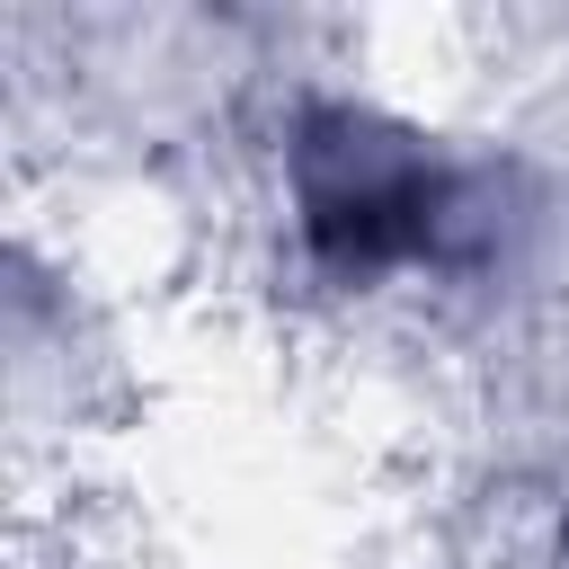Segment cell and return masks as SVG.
<instances>
[{
    "label": "cell",
    "mask_w": 569,
    "mask_h": 569,
    "mask_svg": "<svg viewBox=\"0 0 569 569\" xmlns=\"http://www.w3.org/2000/svg\"><path fill=\"white\" fill-rule=\"evenodd\" d=\"M276 213L329 293H391V284H445L507 249L516 196L498 160H462L445 133L382 98H293L276 124Z\"/></svg>",
    "instance_id": "obj_1"
}]
</instances>
